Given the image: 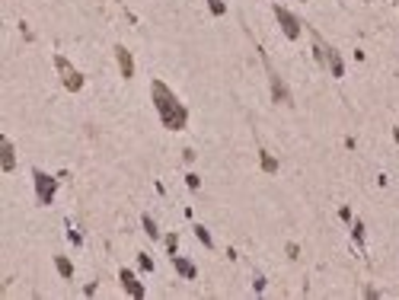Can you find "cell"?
Here are the masks:
<instances>
[{
  "label": "cell",
  "mask_w": 399,
  "mask_h": 300,
  "mask_svg": "<svg viewBox=\"0 0 399 300\" xmlns=\"http://www.w3.org/2000/svg\"><path fill=\"white\" fill-rule=\"evenodd\" d=\"M208 7H211V13H214V16H224V13H227L224 0H208Z\"/></svg>",
  "instance_id": "obj_15"
},
{
  "label": "cell",
  "mask_w": 399,
  "mask_h": 300,
  "mask_svg": "<svg viewBox=\"0 0 399 300\" xmlns=\"http://www.w3.org/2000/svg\"><path fill=\"white\" fill-rule=\"evenodd\" d=\"M138 262H141V268H144V271H154V259H150V255H144V252H141V255H138Z\"/></svg>",
  "instance_id": "obj_16"
},
{
  "label": "cell",
  "mask_w": 399,
  "mask_h": 300,
  "mask_svg": "<svg viewBox=\"0 0 399 300\" xmlns=\"http://www.w3.org/2000/svg\"><path fill=\"white\" fill-rule=\"evenodd\" d=\"M115 58H118V70H122L125 80L135 77V58H131V51L125 45H115Z\"/></svg>",
  "instance_id": "obj_7"
},
{
  "label": "cell",
  "mask_w": 399,
  "mask_h": 300,
  "mask_svg": "<svg viewBox=\"0 0 399 300\" xmlns=\"http://www.w3.org/2000/svg\"><path fill=\"white\" fill-rule=\"evenodd\" d=\"M32 179H35V198H39V205H51L54 202V192H58V179H51L48 173H42V169H35Z\"/></svg>",
  "instance_id": "obj_4"
},
{
  "label": "cell",
  "mask_w": 399,
  "mask_h": 300,
  "mask_svg": "<svg viewBox=\"0 0 399 300\" xmlns=\"http://www.w3.org/2000/svg\"><path fill=\"white\" fill-rule=\"evenodd\" d=\"M176 246H179V236L169 233V236H166V249H169V255H176Z\"/></svg>",
  "instance_id": "obj_17"
},
{
  "label": "cell",
  "mask_w": 399,
  "mask_h": 300,
  "mask_svg": "<svg viewBox=\"0 0 399 300\" xmlns=\"http://www.w3.org/2000/svg\"><path fill=\"white\" fill-rule=\"evenodd\" d=\"M118 278H122V288L131 294V297H144V288H141V281L135 278V271H128V268H122V271H118Z\"/></svg>",
  "instance_id": "obj_8"
},
{
  "label": "cell",
  "mask_w": 399,
  "mask_h": 300,
  "mask_svg": "<svg viewBox=\"0 0 399 300\" xmlns=\"http://www.w3.org/2000/svg\"><path fill=\"white\" fill-rule=\"evenodd\" d=\"M54 67H58V74H61V80H64V87L70 90V93H77V90H83V74L77 67H73L64 54H54Z\"/></svg>",
  "instance_id": "obj_3"
},
{
  "label": "cell",
  "mask_w": 399,
  "mask_h": 300,
  "mask_svg": "<svg viewBox=\"0 0 399 300\" xmlns=\"http://www.w3.org/2000/svg\"><path fill=\"white\" fill-rule=\"evenodd\" d=\"M150 96H154V106H157V112H160V122H163L169 131H182V128L188 125L185 106L173 96V90L166 87L163 80H154V83H150Z\"/></svg>",
  "instance_id": "obj_1"
},
{
  "label": "cell",
  "mask_w": 399,
  "mask_h": 300,
  "mask_svg": "<svg viewBox=\"0 0 399 300\" xmlns=\"http://www.w3.org/2000/svg\"><path fill=\"white\" fill-rule=\"evenodd\" d=\"M54 265H58V271H61L64 278H73V265L64 259V255H54Z\"/></svg>",
  "instance_id": "obj_13"
},
{
  "label": "cell",
  "mask_w": 399,
  "mask_h": 300,
  "mask_svg": "<svg viewBox=\"0 0 399 300\" xmlns=\"http://www.w3.org/2000/svg\"><path fill=\"white\" fill-rule=\"evenodd\" d=\"M265 64H269V61H265ZM269 80H272V93H275V103H281V106H291V90H288L284 83H281V77H278L275 70H272V64H269Z\"/></svg>",
  "instance_id": "obj_6"
},
{
  "label": "cell",
  "mask_w": 399,
  "mask_h": 300,
  "mask_svg": "<svg viewBox=\"0 0 399 300\" xmlns=\"http://www.w3.org/2000/svg\"><path fill=\"white\" fill-rule=\"evenodd\" d=\"M141 224H144V230H147V236H150V239H160V230H157V221L150 217V214H144V217H141Z\"/></svg>",
  "instance_id": "obj_12"
},
{
  "label": "cell",
  "mask_w": 399,
  "mask_h": 300,
  "mask_svg": "<svg viewBox=\"0 0 399 300\" xmlns=\"http://www.w3.org/2000/svg\"><path fill=\"white\" fill-rule=\"evenodd\" d=\"M275 16H278V23H281V29H284L288 38H297V35H300V23H297V16H294V13H288L281 4H275Z\"/></svg>",
  "instance_id": "obj_5"
},
{
  "label": "cell",
  "mask_w": 399,
  "mask_h": 300,
  "mask_svg": "<svg viewBox=\"0 0 399 300\" xmlns=\"http://www.w3.org/2000/svg\"><path fill=\"white\" fill-rule=\"evenodd\" d=\"M259 163H262V169H265V173H278V160H275V156L272 153H259Z\"/></svg>",
  "instance_id": "obj_11"
},
{
  "label": "cell",
  "mask_w": 399,
  "mask_h": 300,
  "mask_svg": "<svg viewBox=\"0 0 399 300\" xmlns=\"http://www.w3.org/2000/svg\"><path fill=\"white\" fill-rule=\"evenodd\" d=\"M310 35H313V48H316V58H319V64L326 67L332 77H342V74H345V64H342V58H338V51H335L332 45H326L319 32H313V29H310Z\"/></svg>",
  "instance_id": "obj_2"
},
{
  "label": "cell",
  "mask_w": 399,
  "mask_h": 300,
  "mask_svg": "<svg viewBox=\"0 0 399 300\" xmlns=\"http://www.w3.org/2000/svg\"><path fill=\"white\" fill-rule=\"evenodd\" d=\"M173 268L179 271V275H185V278H195V275H198L195 265H192L188 259H182V255H173Z\"/></svg>",
  "instance_id": "obj_10"
},
{
  "label": "cell",
  "mask_w": 399,
  "mask_h": 300,
  "mask_svg": "<svg viewBox=\"0 0 399 300\" xmlns=\"http://www.w3.org/2000/svg\"><path fill=\"white\" fill-rule=\"evenodd\" d=\"M393 134H396V144H399V128H393Z\"/></svg>",
  "instance_id": "obj_20"
},
{
  "label": "cell",
  "mask_w": 399,
  "mask_h": 300,
  "mask_svg": "<svg viewBox=\"0 0 399 300\" xmlns=\"http://www.w3.org/2000/svg\"><path fill=\"white\" fill-rule=\"evenodd\" d=\"M195 236H198V239H201V243H204V246H208V249L214 246V239H211V233H208V230H204V227H201V224L195 227Z\"/></svg>",
  "instance_id": "obj_14"
},
{
  "label": "cell",
  "mask_w": 399,
  "mask_h": 300,
  "mask_svg": "<svg viewBox=\"0 0 399 300\" xmlns=\"http://www.w3.org/2000/svg\"><path fill=\"white\" fill-rule=\"evenodd\" d=\"M351 233H354V239H358V243H361V239H364V224L358 221V224H354V230H351Z\"/></svg>",
  "instance_id": "obj_19"
},
{
  "label": "cell",
  "mask_w": 399,
  "mask_h": 300,
  "mask_svg": "<svg viewBox=\"0 0 399 300\" xmlns=\"http://www.w3.org/2000/svg\"><path fill=\"white\" fill-rule=\"evenodd\" d=\"M185 182H188V189H198V185H201V179H198L195 173H188V176H185Z\"/></svg>",
  "instance_id": "obj_18"
},
{
  "label": "cell",
  "mask_w": 399,
  "mask_h": 300,
  "mask_svg": "<svg viewBox=\"0 0 399 300\" xmlns=\"http://www.w3.org/2000/svg\"><path fill=\"white\" fill-rule=\"evenodd\" d=\"M0 166H4V173H13V166H16V156H13V144L7 137H0Z\"/></svg>",
  "instance_id": "obj_9"
}]
</instances>
